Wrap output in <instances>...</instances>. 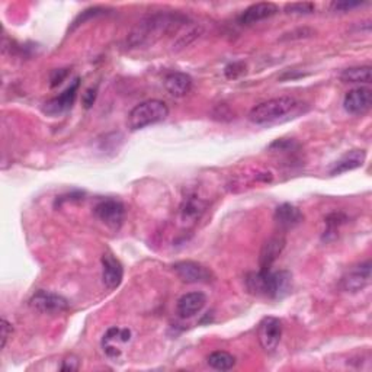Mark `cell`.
Segmentation results:
<instances>
[{
	"label": "cell",
	"instance_id": "1",
	"mask_svg": "<svg viewBox=\"0 0 372 372\" xmlns=\"http://www.w3.org/2000/svg\"><path fill=\"white\" fill-rule=\"evenodd\" d=\"M188 18L177 12H158V14L142 18L128 35V45L131 48L147 47L162 40L164 35L177 32L188 25Z\"/></svg>",
	"mask_w": 372,
	"mask_h": 372
},
{
	"label": "cell",
	"instance_id": "2",
	"mask_svg": "<svg viewBox=\"0 0 372 372\" xmlns=\"http://www.w3.org/2000/svg\"><path fill=\"white\" fill-rule=\"evenodd\" d=\"M293 277L288 271L250 272L246 277V286L250 294L266 298H282L291 291Z\"/></svg>",
	"mask_w": 372,
	"mask_h": 372
},
{
	"label": "cell",
	"instance_id": "3",
	"mask_svg": "<svg viewBox=\"0 0 372 372\" xmlns=\"http://www.w3.org/2000/svg\"><path fill=\"white\" fill-rule=\"evenodd\" d=\"M298 105L299 102L293 96H280V98L265 101L251 108V111L249 112V119L256 125L275 124L288 118V115H291Z\"/></svg>",
	"mask_w": 372,
	"mask_h": 372
},
{
	"label": "cell",
	"instance_id": "4",
	"mask_svg": "<svg viewBox=\"0 0 372 372\" xmlns=\"http://www.w3.org/2000/svg\"><path fill=\"white\" fill-rule=\"evenodd\" d=\"M169 116V108L159 99H150L141 102L133 108L128 115V128L131 131H138L149 125L164 121Z\"/></svg>",
	"mask_w": 372,
	"mask_h": 372
},
{
	"label": "cell",
	"instance_id": "5",
	"mask_svg": "<svg viewBox=\"0 0 372 372\" xmlns=\"http://www.w3.org/2000/svg\"><path fill=\"white\" fill-rule=\"evenodd\" d=\"M93 212L96 219L102 221L105 225L118 230L123 225L125 219V207L121 201L106 198L96 203Z\"/></svg>",
	"mask_w": 372,
	"mask_h": 372
},
{
	"label": "cell",
	"instance_id": "6",
	"mask_svg": "<svg viewBox=\"0 0 372 372\" xmlns=\"http://www.w3.org/2000/svg\"><path fill=\"white\" fill-rule=\"evenodd\" d=\"M29 306L42 314H62L69 310V301L63 295L44 290L31 297Z\"/></svg>",
	"mask_w": 372,
	"mask_h": 372
},
{
	"label": "cell",
	"instance_id": "7",
	"mask_svg": "<svg viewBox=\"0 0 372 372\" xmlns=\"http://www.w3.org/2000/svg\"><path fill=\"white\" fill-rule=\"evenodd\" d=\"M282 338V321L277 317H265L258 327V339L263 351L272 354L277 351Z\"/></svg>",
	"mask_w": 372,
	"mask_h": 372
},
{
	"label": "cell",
	"instance_id": "8",
	"mask_svg": "<svg viewBox=\"0 0 372 372\" xmlns=\"http://www.w3.org/2000/svg\"><path fill=\"white\" fill-rule=\"evenodd\" d=\"M173 271L176 272L179 280L186 284H208L214 280V275L208 268L192 260L175 263Z\"/></svg>",
	"mask_w": 372,
	"mask_h": 372
},
{
	"label": "cell",
	"instance_id": "9",
	"mask_svg": "<svg viewBox=\"0 0 372 372\" xmlns=\"http://www.w3.org/2000/svg\"><path fill=\"white\" fill-rule=\"evenodd\" d=\"M371 266H372L371 262L367 260L347 271L343 275L342 282H340L343 291L355 294V293L365 290L371 282Z\"/></svg>",
	"mask_w": 372,
	"mask_h": 372
},
{
	"label": "cell",
	"instance_id": "10",
	"mask_svg": "<svg viewBox=\"0 0 372 372\" xmlns=\"http://www.w3.org/2000/svg\"><path fill=\"white\" fill-rule=\"evenodd\" d=\"M372 90L368 88H355L345 95L343 108L351 115H364L371 110Z\"/></svg>",
	"mask_w": 372,
	"mask_h": 372
},
{
	"label": "cell",
	"instance_id": "11",
	"mask_svg": "<svg viewBox=\"0 0 372 372\" xmlns=\"http://www.w3.org/2000/svg\"><path fill=\"white\" fill-rule=\"evenodd\" d=\"M79 79H76L71 85L57 98L48 101L44 106V112L48 115H62L64 112H67L69 110H71V106H73L76 96H77V90H79Z\"/></svg>",
	"mask_w": 372,
	"mask_h": 372
},
{
	"label": "cell",
	"instance_id": "12",
	"mask_svg": "<svg viewBox=\"0 0 372 372\" xmlns=\"http://www.w3.org/2000/svg\"><path fill=\"white\" fill-rule=\"evenodd\" d=\"M207 304V295L203 293L195 291L184 294L177 299L176 311L181 319H190L201 313L202 308Z\"/></svg>",
	"mask_w": 372,
	"mask_h": 372
},
{
	"label": "cell",
	"instance_id": "13",
	"mask_svg": "<svg viewBox=\"0 0 372 372\" xmlns=\"http://www.w3.org/2000/svg\"><path fill=\"white\" fill-rule=\"evenodd\" d=\"M124 278V268L116 258L106 253L102 256V281L108 290H115L121 285Z\"/></svg>",
	"mask_w": 372,
	"mask_h": 372
},
{
	"label": "cell",
	"instance_id": "14",
	"mask_svg": "<svg viewBox=\"0 0 372 372\" xmlns=\"http://www.w3.org/2000/svg\"><path fill=\"white\" fill-rule=\"evenodd\" d=\"M285 237L284 234H275L271 238H268L265 245H263L260 250V258H259V265L262 271H269L271 266L280 258L282 250L285 249Z\"/></svg>",
	"mask_w": 372,
	"mask_h": 372
},
{
	"label": "cell",
	"instance_id": "15",
	"mask_svg": "<svg viewBox=\"0 0 372 372\" xmlns=\"http://www.w3.org/2000/svg\"><path fill=\"white\" fill-rule=\"evenodd\" d=\"M278 6L272 2H260L249 6L238 18V22L242 25H253V23L262 22L265 19L272 18L278 14Z\"/></svg>",
	"mask_w": 372,
	"mask_h": 372
},
{
	"label": "cell",
	"instance_id": "16",
	"mask_svg": "<svg viewBox=\"0 0 372 372\" xmlns=\"http://www.w3.org/2000/svg\"><path fill=\"white\" fill-rule=\"evenodd\" d=\"M303 219H304L303 212L297 207H294L293 203H288V202L282 203V206H280L277 210H275V215H273L275 223H277V225L282 232L294 229L295 225H298L303 221Z\"/></svg>",
	"mask_w": 372,
	"mask_h": 372
},
{
	"label": "cell",
	"instance_id": "17",
	"mask_svg": "<svg viewBox=\"0 0 372 372\" xmlns=\"http://www.w3.org/2000/svg\"><path fill=\"white\" fill-rule=\"evenodd\" d=\"M164 89L175 98H184L192 89V77L182 71H173L164 77Z\"/></svg>",
	"mask_w": 372,
	"mask_h": 372
},
{
	"label": "cell",
	"instance_id": "18",
	"mask_svg": "<svg viewBox=\"0 0 372 372\" xmlns=\"http://www.w3.org/2000/svg\"><path fill=\"white\" fill-rule=\"evenodd\" d=\"M365 159H367L365 150H352L349 153H346L334 163V166L330 169V175L336 176V175L358 169V167H361L365 163Z\"/></svg>",
	"mask_w": 372,
	"mask_h": 372
},
{
	"label": "cell",
	"instance_id": "19",
	"mask_svg": "<svg viewBox=\"0 0 372 372\" xmlns=\"http://www.w3.org/2000/svg\"><path fill=\"white\" fill-rule=\"evenodd\" d=\"M206 210H207L206 201H202L195 195H190L185 198L181 206V220L186 224L197 223L202 217V214L206 212Z\"/></svg>",
	"mask_w": 372,
	"mask_h": 372
},
{
	"label": "cell",
	"instance_id": "20",
	"mask_svg": "<svg viewBox=\"0 0 372 372\" xmlns=\"http://www.w3.org/2000/svg\"><path fill=\"white\" fill-rule=\"evenodd\" d=\"M340 80L343 83H371V67L361 66V67H351L343 70L340 75Z\"/></svg>",
	"mask_w": 372,
	"mask_h": 372
},
{
	"label": "cell",
	"instance_id": "21",
	"mask_svg": "<svg viewBox=\"0 0 372 372\" xmlns=\"http://www.w3.org/2000/svg\"><path fill=\"white\" fill-rule=\"evenodd\" d=\"M207 362L211 368L217 371H229L236 365V358L229 352L215 351L207 358Z\"/></svg>",
	"mask_w": 372,
	"mask_h": 372
},
{
	"label": "cell",
	"instance_id": "22",
	"mask_svg": "<svg viewBox=\"0 0 372 372\" xmlns=\"http://www.w3.org/2000/svg\"><path fill=\"white\" fill-rule=\"evenodd\" d=\"M347 217L343 212H333L330 215H327L326 219V230L325 234H323V240L325 242H330V240L336 238L338 236V232L340 229V225H343L346 223Z\"/></svg>",
	"mask_w": 372,
	"mask_h": 372
},
{
	"label": "cell",
	"instance_id": "23",
	"mask_svg": "<svg viewBox=\"0 0 372 372\" xmlns=\"http://www.w3.org/2000/svg\"><path fill=\"white\" fill-rule=\"evenodd\" d=\"M314 9H316V5L311 2H298V3L285 5L286 14H293V15H308V14H313Z\"/></svg>",
	"mask_w": 372,
	"mask_h": 372
},
{
	"label": "cell",
	"instance_id": "24",
	"mask_svg": "<svg viewBox=\"0 0 372 372\" xmlns=\"http://www.w3.org/2000/svg\"><path fill=\"white\" fill-rule=\"evenodd\" d=\"M201 32H202L201 28L194 27L190 31H188L185 35H181V37H179V40L175 44L177 50H179V48H184V47L189 45L194 40H197L199 37V35H201Z\"/></svg>",
	"mask_w": 372,
	"mask_h": 372
},
{
	"label": "cell",
	"instance_id": "25",
	"mask_svg": "<svg viewBox=\"0 0 372 372\" xmlns=\"http://www.w3.org/2000/svg\"><path fill=\"white\" fill-rule=\"evenodd\" d=\"M224 71L227 79H237L246 73V66L243 63H233L227 66Z\"/></svg>",
	"mask_w": 372,
	"mask_h": 372
},
{
	"label": "cell",
	"instance_id": "26",
	"mask_svg": "<svg viewBox=\"0 0 372 372\" xmlns=\"http://www.w3.org/2000/svg\"><path fill=\"white\" fill-rule=\"evenodd\" d=\"M214 118L215 119H220V121H230V119H233V112L230 111V108L227 106L225 103H220L215 106L214 110Z\"/></svg>",
	"mask_w": 372,
	"mask_h": 372
},
{
	"label": "cell",
	"instance_id": "27",
	"mask_svg": "<svg viewBox=\"0 0 372 372\" xmlns=\"http://www.w3.org/2000/svg\"><path fill=\"white\" fill-rule=\"evenodd\" d=\"M365 5V2H347V0H340V2H333L332 3V9L336 10V12H347V10H352L355 8H359Z\"/></svg>",
	"mask_w": 372,
	"mask_h": 372
},
{
	"label": "cell",
	"instance_id": "28",
	"mask_svg": "<svg viewBox=\"0 0 372 372\" xmlns=\"http://www.w3.org/2000/svg\"><path fill=\"white\" fill-rule=\"evenodd\" d=\"M0 330H2V334H0V338H2V343H0V347L5 349L8 339L12 336V332H14V327H12V325L6 319H2V326H0Z\"/></svg>",
	"mask_w": 372,
	"mask_h": 372
},
{
	"label": "cell",
	"instance_id": "29",
	"mask_svg": "<svg viewBox=\"0 0 372 372\" xmlns=\"http://www.w3.org/2000/svg\"><path fill=\"white\" fill-rule=\"evenodd\" d=\"M102 12H103V9H101V8H92V9H88V10H85V12H83V14L75 21V25H73V28H76V27H79L80 25V23H83V22H85L86 19H89V18H92V16H96V15H99V14H102Z\"/></svg>",
	"mask_w": 372,
	"mask_h": 372
},
{
	"label": "cell",
	"instance_id": "30",
	"mask_svg": "<svg viewBox=\"0 0 372 372\" xmlns=\"http://www.w3.org/2000/svg\"><path fill=\"white\" fill-rule=\"evenodd\" d=\"M79 359L75 356V355H70L67 356L64 361H63V365H62V371L63 372H73V371H77L79 369Z\"/></svg>",
	"mask_w": 372,
	"mask_h": 372
},
{
	"label": "cell",
	"instance_id": "31",
	"mask_svg": "<svg viewBox=\"0 0 372 372\" xmlns=\"http://www.w3.org/2000/svg\"><path fill=\"white\" fill-rule=\"evenodd\" d=\"M69 76V70L67 69H60V70H54L51 75V88H55L58 85H62L64 82V79Z\"/></svg>",
	"mask_w": 372,
	"mask_h": 372
},
{
	"label": "cell",
	"instance_id": "32",
	"mask_svg": "<svg viewBox=\"0 0 372 372\" xmlns=\"http://www.w3.org/2000/svg\"><path fill=\"white\" fill-rule=\"evenodd\" d=\"M82 101H83V105H85L86 110H89V108H90V106L95 103V101H96V88H90V89H88L85 93H83Z\"/></svg>",
	"mask_w": 372,
	"mask_h": 372
}]
</instances>
